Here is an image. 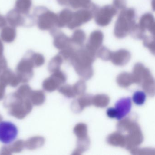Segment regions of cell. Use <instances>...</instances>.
<instances>
[{
	"instance_id": "obj_29",
	"label": "cell",
	"mask_w": 155,
	"mask_h": 155,
	"mask_svg": "<svg viewBox=\"0 0 155 155\" xmlns=\"http://www.w3.org/2000/svg\"><path fill=\"white\" fill-rule=\"evenodd\" d=\"M143 40L144 47L148 49L153 55H155V43L154 36H153V37H147L146 36Z\"/></svg>"
},
{
	"instance_id": "obj_9",
	"label": "cell",
	"mask_w": 155,
	"mask_h": 155,
	"mask_svg": "<svg viewBox=\"0 0 155 155\" xmlns=\"http://www.w3.org/2000/svg\"><path fill=\"white\" fill-rule=\"evenodd\" d=\"M104 34L100 30H95L91 33L86 47L91 51L96 53L102 46L104 40Z\"/></svg>"
},
{
	"instance_id": "obj_14",
	"label": "cell",
	"mask_w": 155,
	"mask_h": 155,
	"mask_svg": "<svg viewBox=\"0 0 155 155\" xmlns=\"http://www.w3.org/2000/svg\"><path fill=\"white\" fill-rule=\"evenodd\" d=\"M106 141L110 146L125 147L126 136L119 131H116L109 134L107 137Z\"/></svg>"
},
{
	"instance_id": "obj_21",
	"label": "cell",
	"mask_w": 155,
	"mask_h": 155,
	"mask_svg": "<svg viewBox=\"0 0 155 155\" xmlns=\"http://www.w3.org/2000/svg\"><path fill=\"white\" fill-rule=\"evenodd\" d=\"M110 98L106 94H97L92 97V105L97 107L104 108L109 104Z\"/></svg>"
},
{
	"instance_id": "obj_27",
	"label": "cell",
	"mask_w": 155,
	"mask_h": 155,
	"mask_svg": "<svg viewBox=\"0 0 155 155\" xmlns=\"http://www.w3.org/2000/svg\"><path fill=\"white\" fill-rule=\"evenodd\" d=\"M72 88L76 96H80L85 93L87 89V85L85 81L80 80L72 86Z\"/></svg>"
},
{
	"instance_id": "obj_15",
	"label": "cell",
	"mask_w": 155,
	"mask_h": 155,
	"mask_svg": "<svg viewBox=\"0 0 155 155\" xmlns=\"http://www.w3.org/2000/svg\"><path fill=\"white\" fill-rule=\"evenodd\" d=\"M73 12L68 9L61 11L58 16L57 26L59 28H64L71 21Z\"/></svg>"
},
{
	"instance_id": "obj_30",
	"label": "cell",
	"mask_w": 155,
	"mask_h": 155,
	"mask_svg": "<svg viewBox=\"0 0 155 155\" xmlns=\"http://www.w3.org/2000/svg\"><path fill=\"white\" fill-rule=\"evenodd\" d=\"M60 91L64 96L70 98H72L76 97L72 86L70 85H66L63 86L61 89Z\"/></svg>"
},
{
	"instance_id": "obj_1",
	"label": "cell",
	"mask_w": 155,
	"mask_h": 155,
	"mask_svg": "<svg viewBox=\"0 0 155 155\" xmlns=\"http://www.w3.org/2000/svg\"><path fill=\"white\" fill-rule=\"evenodd\" d=\"M96 58V53L83 46L76 49L70 62L80 78L83 80L87 81L94 75L92 63Z\"/></svg>"
},
{
	"instance_id": "obj_11",
	"label": "cell",
	"mask_w": 155,
	"mask_h": 155,
	"mask_svg": "<svg viewBox=\"0 0 155 155\" xmlns=\"http://www.w3.org/2000/svg\"><path fill=\"white\" fill-rule=\"evenodd\" d=\"M132 74L135 83L138 85H141L143 80L151 75V73L148 68H146L142 63L138 62L134 65Z\"/></svg>"
},
{
	"instance_id": "obj_16",
	"label": "cell",
	"mask_w": 155,
	"mask_h": 155,
	"mask_svg": "<svg viewBox=\"0 0 155 155\" xmlns=\"http://www.w3.org/2000/svg\"><path fill=\"white\" fill-rule=\"evenodd\" d=\"M117 84L120 87L126 88L135 83L132 73L124 72L117 76L116 79Z\"/></svg>"
},
{
	"instance_id": "obj_22",
	"label": "cell",
	"mask_w": 155,
	"mask_h": 155,
	"mask_svg": "<svg viewBox=\"0 0 155 155\" xmlns=\"http://www.w3.org/2000/svg\"><path fill=\"white\" fill-rule=\"evenodd\" d=\"M70 39L71 44H75L79 47H82L86 41V33L82 30H76L73 32Z\"/></svg>"
},
{
	"instance_id": "obj_17",
	"label": "cell",
	"mask_w": 155,
	"mask_h": 155,
	"mask_svg": "<svg viewBox=\"0 0 155 155\" xmlns=\"http://www.w3.org/2000/svg\"><path fill=\"white\" fill-rule=\"evenodd\" d=\"M142 89L149 97H153L155 96V80L152 75H149L143 80L141 83Z\"/></svg>"
},
{
	"instance_id": "obj_7",
	"label": "cell",
	"mask_w": 155,
	"mask_h": 155,
	"mask_svg": "<svg viewBox=\"0 0 155 155\" xmlns=\"http://www.w3.org/2000/svg\"><path fill=\"white\" fill-rule=\"evenodd\" d=\"M92 97L93 96L91 94L84 93L80 95L71 102V110L75 113H80L86 107L92 105Z\"/></svg>"
},
{
	"instance_id": "obj_18",
	"label": "cell",
	"mask_w": 155,
	"mask_h": 155,
	"mask_svg": "<svg viewBox=\"0 0 155 155\" xmlns=\"http://www.w3.org/2000/svg\"><path fill=\"white\" fill-rule=\"evenodd\" d=\"M90 140L88 136L85 137L78 138L77 142V147L74 150L72 155H81L83 152L87 150L90 146Z\"/></svg>"
},
{
	"instance_id": "obj_19",
	"label": "cell",
	"mask_w": 155,
	"mask_h": 155,
	"mask_svg": "<svg viewBox=\"0 0 155 155\" xmlns=\"http://www.w3.org/2000/svg\"><path fill=\"white\" fill-rule=\"evenodd\" d=\"M134 117H124L120 120L117 125V128L118 131L120 133L127 131L131 127V126L137 122Z\"/></svg>"
},
{
	"instance_id": "obj_32",
	"label": "cell",
	"mask_w": 155,
	"mask_h": 155,
	"mask_svg": "<svg viewBox=\"0 0 155 155\" xmlns=\"http://www.w3.org/2000/svg\"><path fill=\"white\" fill-rule=\"evenodd\" d=\"M107 115L110 118H117V111L115 108L110 107L108 108L107 110Z\"/></svg>"
},
{
	"instance_id": "obj_4",
	"label": "cell",
	"mask_w": 155,
	"mask_h": 155,
	"mask_svg": "<svg viewBox=\"0 0 155 155\" xmlns=\"http://www.w3.org/2000/svg\"><path fill=\"white\" fill-rule=\"evenodd\" d=\"M117 10L111 5L97 8L94 12L96 24L101 27L108 26L111 22L113 17L117 14Z\"/></svg>"
},
{
	"instance_id": "obj_8",
	"label": "cell",
	"mask_w": 155,
	"mask_h": 155,
	"mask_svg": "<svg viewBox=\"0 0 155 155\" xmlns=\"http://www.w3.org/2000/svg\"><path fill=\"white\" fill-rule=\"evenodd\" d=\"M132 107L130 98H122L117 101L115 109L117 111V120H120L125 117L130 112Z\"/></svg>"
},
{
	"instance_id": "obj_31",
	"label": "cell",
	"mask_w": 155,
	"mask_h": 155,
	"mask_svg": "<svg viewBox=\"0 0 155 155\" xmlns=\"http://www.w3.org/2000/svg\"><path fill=\"white\" fill-rule=\"evenodd\" d=\"M127 6L126 0H113V6L117 10H122L126 8Z\"/></svg>"
},
{
	"instance_id": "obj_20",
	"label": "cell",
	"mask_w": 155,
	"mask_h": 155,
	"mask_svg": "<svg viewBox=\"0 0 155 155\" xmlns=\"http://www.w3.org/2000/svg\"><path fill=\"white\" fill-rule=\"evenodd\" d=\"M95 5L91 3V0H68L67 6L74 9L86 8L91 10Z\"/></svg>"
},
{
	"instance_id": "obj_23",
	"label": "cell",
	"mask_w": 155,
	"mask_h": 155,
	"mask_svg": "<svg viewBox=\"0 0 155 155\" xmlns=\"http://www.w3.org/2000/svg\"><path fill=\"white\" fill-rule=\"evenodd\" d=\"M87 126L85 123H79L74 127L73 132L78 138L85 137L88 136Z\"/></svg>"
},
{
	"instance_id": "obj_5",
	"label": "cell",
	"mask_w": 155,
	"mask_h": 155,
	"mask_svg": "<svg viewBox=\"0 0 155 155\" xmlns=\"http://www.w3.org/2000/svg\"><path fill=\"white\" fill-rule=\"evenodd\" d=\"M127 132L125 146L126 149L130 150L133 148L137 147L143 142L144 136L137 122H135Z\"/></svg>"
},
{
	"instance_id": "obj_12",
	"label": "cell",
	"mask_w": 155,
	"mask_h": 155,
	"mask_svg": "<svg viewBox=\"0 0 155 155\" xmlns=\"http://www.w3.org/2000/svg\"><path fill=\"white\" fill-rule=\"evenodd\" d=\"M52 33H54V44L57 48L63 50L72 46L70 38L63 32L54 31Z\"/></svg>"
},
{
	"instance_id": "obj_6",
	"label": "cell",
	"mask_w": 155,
	"mask_h": 155,
	"mask_svg": "<svg viewBox=\"0 0 155 155\" xmlns=\"http://www.w3.org/2000/svg\"><path fill=\"white\" fill-rule=\"evenodd\" d=\"M94 17V13L90 9L82 8L73 12L71 21L67 26L71 30L80 27L83 24L87 23Z\"/></svg>"
},
{
	"instance_id": "obj_10",
	"label": "cell",
	"mask_w": 155,
	"mask_h": 155,
	"mask_svg": "<svg viewBox=\"0 0 155 155\" xmlns=\"http://www.w3.org/2000/svg\"><path fill=\"white\" fill-rule=\"evenodd\" d=\"M131 58V54L129 51L124 49L119 50L112 52L111 55V62L114 65L123 66L127 65Z\"/></svg>"
},
{
	"instance_id": "obj_3",
	"label": "cell",
	"mask_w": 155,
	"mask_h": 155,
	"mask_svg": "<svg viewBox=\"0 0 155 155\" xmlns=\"http://www.w3.org/2000/svg\"><path fill=\"white\" fill-rule=\"evenodd\" d=\"M18 129L11 121H0V142L4 145L12 144L18 138Z\"/></svg>"
},
{
	"instance_id": "obj_28",
	"label": "cell",
	"mask_w": 155,
	"mask_h": 155,
	"mask_svg": "<svg viewBox=\"0 0 155 155\" xmlns=\"http://www.w3.org/2000/svg\"><path fill=\"white\" fill-rule=\"evenodd\" d=\"M146 100V95L145 92L142 91H136L132 96V101L136 105L141 106L145 102Z\"/></svg>"
},
{
	"instance_id": "obj_13",
	"label": "cell",
	"mask_w": 155,
	"mask_h": 155,
	"mask_svg": "<svg viewBox=\"0 0 155 155\" xmlns=\"http://www.w3.org/2000/svg\"><path fill=\"white\" fill-rule=\"evenodd\" d=\"M139 25L144 30L148 31L152 35H155V19L151 13L143 14L139 21Z\"/></svg>"
},
{
	"instance_id": "obj_24",
	"label": "cell",
	"mask_w": 155,
	"mask_h": 155,
	"mask_svg": "<svg viewBox=\"0 0 155 155\" xmlns=\"http://www.w3.org/2000/svg\"><path fill=\"white\" fill-rule=\"evenodd\" d=\"M112 51L105 47L101 46L96 52V57L105 61L110 60Z\"/></svg>"
},
{
	"instance_id": "obj_2",
	"label": "cell",
	"mask_w": 155,
	"mask_h": 155,
	"mask_svg": "<svg viewBox=\"0 0 155 155\" xmlns=\"http://www.w3.org/2000/svg\"><path fill=\"white\" fill-rule=\"evenodd\" d=\"M136 12L131 8H125L120 13L115 23L114 36L118 39H122L130 34L136 24Z\"/></svg>"
},
{
	"instance_id": "obj_25",
	"label": "cell",
	"mask_w": 155,
	"mask_h": 155,
	"mask_svg": "<svg viewBox=\"0 0 155 155\" xmlns=\"http://www.w3.org/2000/svg\"><path fill=\"white\" fill-rule=\"evenodd\" d=\"M132 155H154L155 154V150L154 149L151 148L146 147L143 148L136 147L133 148L130 150Z\"/></svg>"
},
{
	"instance_id": "obj_26",
	"label": "cell",
	"mask_w": 155,
	"mask_h": 155,
	"mask_svg": "<svg viewBox=\"0 0 155 155\" xmlns=\"http://www.w3.org/2000/svg\"><path fill=\"white\" fill-rule=\"evenodd\" d=\"M146 31L142 29L139 24H136L130 31V34L134 38L137 39H143L145 38Z\"/></svg>"
}]
</instances>
